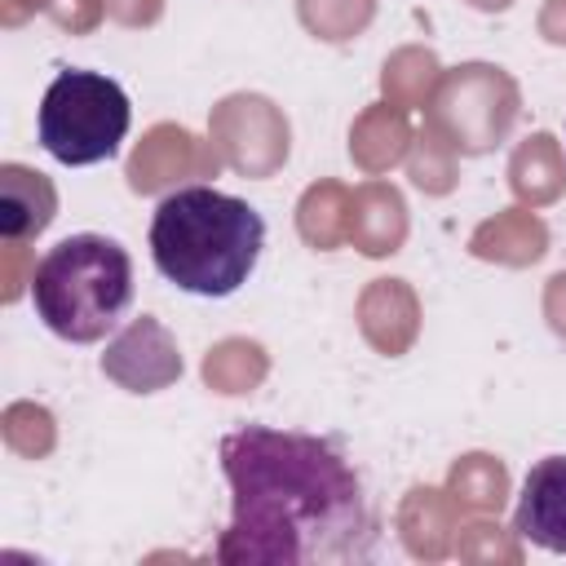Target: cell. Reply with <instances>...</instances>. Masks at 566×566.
Here are the masks:
<instances>
[{
	"label": "cell",
	"mask_w": 566,
	"mask_h": 566,
	"mask_svg": "<svg viewBox=\"0 0 566 566\" xmlns=\"http://www.w3.org/2000/svg\"><path fill=\"white\" fill-rule=\"evenodd\" d=\"M221 473L230 482V522L217 535V562L340 566L371 557V504L336 442L243 424L221 438Z\"/></svg>",
	"instance_id": "1"
},
{
	"label": "cell",
	"mask_w": 566,
	"mask_h": 566,
	"mask_svg": "<svg viewBox=\"0 0 566 566\" xmlns=\"http://www.w3.org/2000/svg\"><path fill=\"white\" fill-rule=\"evenodd\" d=\"M265 248V217L217 186H177L155 203L150 261L190 296H234Z\"/></svg>",
	"instance_id": "2"
},
{
	"label": "cell",
	"mask_w": 566,
	"mask_h": 566,
	"mask_svg": "<svg viewBox=\"0 0 566 566\" xmlns=\"http://www.w3.org/2000/svg\"><path fill=\"white\" fill-rule=\"evenodd\" d=\"M517 539L566 557V455H548L526 469L513 504Z\"/></svg>",
	"instance_id": "5"
},
{
	"label": "cell",
	"mask_w": 566,
	"mask_h": 566,
	"mask_svg": "<svg viewBox=\"0 0 566 566\" xmlns=\"http://www.w3.org/2000/svg\"><path fill=\"white\" fill-rule=\"evenodd\" d=\"M128 124H133V102L119 88V80L75 66L53 75L35 115L40 146L66 168L115 159L128 137Z\"/></svg>",
	"instance_id": "4"
},
{
	"label": "cell",
	"mask_w": 566,
	"mask_h": 566,
	"mask_svg": "<svg viewBox=\"0 0 566 566\" xmlns=\"http://www.w3.org/2000/svg\"><path fill=\"white\" fill-rule=\"evenodd\" d=\"M31 305L57 340H106L133 305V256L106 234H66L35 261Z\"/></svg>",
	"instance_id": "3"
}]
</instances>
